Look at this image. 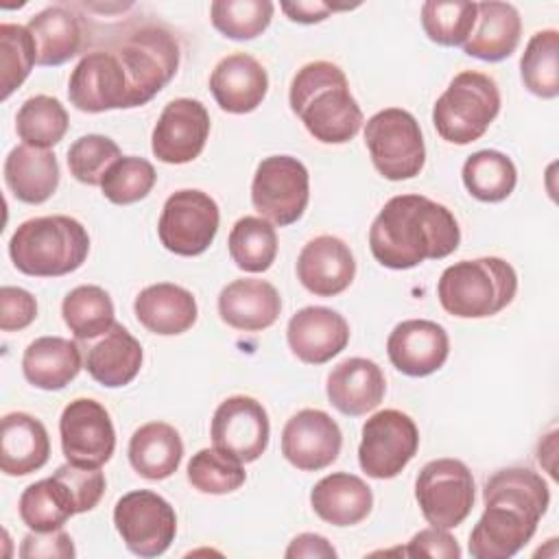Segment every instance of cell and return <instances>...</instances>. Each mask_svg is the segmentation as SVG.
Returning <instances> with one entry per match:
<instances>
[{
  "instance_id": "cell-1",
  "label": "cell",
  "mask_w": 559,
  "mask_h": 559,
  "mask_svg": "<svg viewBox=\"0 0 559 559\" xmlns=\"http://www.w3.org/2000/svg\"><path fill=\"white\" fill-rule=\"evenodd\" d=\"M485 511L469 533L474 559H509L535 535L537 522L548 511L550 489L528 467L498 469L483 489Z\"/></svg>"
},
{
  "instance_id": "cell-2",
  "label": "cell",
  "mask_w": 559,
  "mask_h": 559,
  "mask_svg": "<svg viewBox=\"0 0 559 559\" xmlns=\"http://www.w3.org/2000/svg\"><path fill=\"white\" fill-rule=\"evenodd\" d=\"M461 229L454 214L421 194H397L384 203L369 229L373 258L395 271L424 260H441L456 251Z\"/></svg>"
},
{
  "instance_id": "cell-3",
  "label": "cell",
  "mask_w": 559,
  "mask_h": 559,
  "mask_svg": "<svg viewBox=\"0 0 559 559\" xmlns=\"http://www.w3.org/2000/svg\"><path fill=\"white\" fill-rule=\"evenodd\" d=\"M288 103L308 133L323 144H345L360 131L362 111L345 72L332 61L301 66L290 81Z\"/></svg>"
},
{
  "instance_id": "cell-4",
  "label": "cell",
  "mask_w": 559,
  "mask_h": 559,
  "mask_svg": "<svg viewBox=\"0 0 559 559\" xmlns=\"http://www.w3.org/2000/svg\"><path fill=\"white\" fill-rule=\"evenodd\" d=\"M90 253L87 229L72 216L28 218L13 231L9 255L31 277H61L76 271Z\"/></svg>"
},
{
  "instance_id": "cell-5",
  "label": "cell",
  "mask_w": 559,
  "mask_h": 559,
  "mask_svg": "<svg viewBox=\"0 0 559 559\" xmlns=\"http://www.w3.org/2000/svg\"><path fill=\"white\" fill-rule=\"evenodd\" d=\"M518 293L515 269L496 255L450 264L437 284L441 308L461 319H485L504 310Z\"/></svg>"
},
{
  "instance_id": "cell-6",
  "label": "cell",
  "mask_w": 559,
  "mask_h": 559,
  "mask_svg": "<svg viewBox=\"0 0 559 559\" xmlns=\"http://www.w3.org/2000/svg\"><path fill=\"white\" fill-rule=\"evenodd\" d=\"M122 63L129 79V107L146 105L175 76L179 44L159 24H142L118 35L107 46Z\"/></svg>"
},
{
  "instance_id": "cell-7",
  "label": "cell",
  "mask_w": 559,
  "mask_h": 559,
  "mask_svg": "<svg viewBox=\"0 0 559 559\" xmlns=\"http://www.w3.org/2000/svg\"><path fill=\"white\" fill-rule=\"evenodd\" d=\"M500 111V90L489 74L459 72L432 107V124L450 144H472L485 135Z\"/></svg>"
},
{
  "instance_id": "cell-8",
  "label": "cell",
  "mask_w": 559,
  "mask_h": 559,
  "mask_svg": "<svg viewBox=\"0 0 559 559\" xmlns=\"http://www.w3.org/2000/svg\"><path fill=\"white\" fill-rule=\"evenodd\" d=\"M365 144L376 170L389 181L413 179L426 162V146L415 116L400 107L373 114L365 124Z\"/></svg>"
},
{
  "instance_id": "cell-9",
  "label": "cell",
  "mask_w": 559,
  "mask_h": 559,
  "mask_svg": "<svg viewBox=\"0 0 559 559\" xmlns=\"http://www.w3.org/2000/svg\"><path fill=\"white\" fill-rule=\"evenodd\" d=\"M310 201L308 168L293 155L264 157L251 181V203L273 225L297 223Z\"/></svg>"
},
{
  "instance_id": "cell-10",
  "label": "cell",
  "mask_w": 559,
  "mask_h": 559,
  "mask_svg": "<svg viewBox=\"0 0 559 559\" xmlns=\"http://www.w3.org/2000/svg\"><path fill=\"white\" fill-rule=\"evenodd\" d=\"M415 498L430 526L454 528L474 507V476L459 459H435L415 480Z\"/></svg>"
},
{
  "instance_id": "cell-11",
  "label": "cell",
  "mask_w": 559,
  "mask_h": 559,
  "mask_svg": "<svg viewBox=\"0 0 559 559\" xmlns=\"http://www.w3.org/2000/svg\"><path fill=\"white\" fill-rule=\"evenodd\" d=\"M221 212L216 201L194 188L173 192L157 223L159 242L175 255H201L216 238Z\"/></svg>"
},
{
  "instance_id": "cell-12",
  "label": "cell",
  "mask_w": 559,
  "mask_h": 559,
  "mask_svg": "<svg viewBox=\"0 0 559 559\" xmlns=\"http://www.w3.org/2000/svg\"><path fill=\"white\" fill-rule=\"evenodd\" d=\"M419 430L415 421L397 411L384 408L362 424L358 463L376 480L395 478L417 454Z\"/></svg>"
},
{
  "instance_id": "cell-13",
  "label": "cell",
  "mask_w": 559,
  "mask_h": 559,
  "mask_svg": "<svg viewBox=\"0 0 559 559\" xmlns=\"http://www.w3.org/2000/svg\"><path fill=\"white\" fill-rule=\"evenodd\" d=\"M114 524L138 557L164 555L177 535V515L166 498L148 489L124 493L114 507Z\"/></svg>"
},
{
  "instance_id": "cell-14",
  "label": "cell",
  "mask_w": 559,
  "mask_h": 559,
  "mask_svg": "<svg viewBox=\"0 0 559 559\" xmlns=\"http://www.w3.org/2000/svg\"><path fill=\"white\" fill-rule=\"evenodd\" d=\"M61 450L68 463L103 467L116 450V430L107 408L90 397L72 400L59 417Z\"/></svg>"
},
{
  "instance_id": "cell-15",
  "label": "cell",
  "mask_w": 559,
  "mask_h": 559,
  "mask_svg": "<svg viewBox=\"0 0 559 559\" xmlns=\"http://www.w3.org/2000/svg\"><path fill=\"white\" fill-rule=\"evenodd\" d=\"M68 98L85 114L129 109V79L120 59L109 48L85 52L70 74Z\"/></svg>"
},
{
  "instance_id": "cell-16",
  "label": "cell",
  "mask_w": 559,
  "mask_h": 559,
  "mask_svg": "<svg viewBox=\"0 0 559 559\" xmlns=\"http://www.w3.org/2000/svg\"><path fill=\"white\" fill-rule=\"evenodd\" d=\"M269 415L264 406L249 395H231L223 400L212 417L210 437L216 450L253 463L269 445Z\"/></svg>"
},
{
  "instance_id": "cell-17",
  "label": "cell",
  "mask_w": 559,
  "mask_h": 559,
  "mask_svg": "<svg viewBox=\"0 0 559 559\" xmlns=\"http://www.w3.org/2000/svg\"><path fill=\"white\" fill-rule=\"evenodd\" d=\"M210 135V114L201 100H170L153 129L151 151L164 164H188L201 155Z\"/></svg>"
},
{
  "instance_id": "cell-18",
  "label": "cell",
  "mask_w": 559,
  "mask_h": 559,
  "mask_svg": "<svg viewBox=\"0 0 559 559\" xmlns=\"http://www.w3.org/2000/svg\"><path fill=\"white\" fill-rule=\"evenodd\" d=\"M343 445L338 424L319 408L295 413L282 430V454L301 472H319L332 465Z\"/></svg>"
},
{
  "instance_id": "cell-19",
  "label": "cell",
  "mask_w": 559,
  "mask_h": 559,
  "mask_svg": "<svg viewBox=\"0 0 559 559\" xmlns=\"http://www.w3.org/2000/svg\"><path fill=\"white\" fill-rule=\"evenodd\" d=\"M391 365L411 378H424L439 371L450 354V338L443 325L428 319H408L397 323L386 338Z\"/></svg>"
},
{
  "instance_id": "cell-20",
  "label": "cell",
  "mask_w": 559,
  "mask_h": 559,
  "mask_svg": "<svg viewBox=\"0 0 559 559\" xmlns=\"http://www.w3.org/2000/svg\"><path fill=\"white\" fill-rule=\"evenodd\" d=\"M286 341L301 362L323 365L347 347L349 323L332 308L306 306L290 317Z\"/></svg>"
},
{
  "instance_id": "cell-21",
  "label": "cell",
  "mask_w": 559,
  "mask_h": 559,
  "mask_svg": "<svg viewBox=\"0 0 559 559\" xmlns=\"http://www.w3.org/2000/svg\"><path fill=\"white\" fill-rule=\"evenodd\" d=\"M356 275L352 249L336 236L323 234L304 245L297 258V277L317 297H336Z\"/></svg>"
},
{
  "instance_id": "cell-22",
  "label": "cell",
  "mask_w": 559,
  "mask_h": 559,
  "mask_svg": "<svg viewBox=\"0 0 559 559\" xmlns=\"http://www.w3.org/2000/svg\"><path fill=\"white\" fill-rule=\"evenodd\" d=\"M210 92L223 111L249 114L262 105L269 92V74L255 57L234 52L214 66L210 74Z\"/></svg>"
},
{
  "instance_id": "cell-23",
  "label": "cell",
  "mask_w": 559,
  "mask_h": 559,
  "mask_svg": "<svg viewBox=\"0 0 559 559\" xmlns=\"http://www.w3.org/2000/svg\"><path fill=\"white\" fill-rule=\"evenodd\" d=\"M384 391V373L369 358H345L328 373V400L338 413L349 417H360L373 411L382 402Z\"/></svg>"
},
{
  "instance_id": "cell-24",
  "label": "cell",
  "mask_w": 559,
  "mask_h": 559,
  "mask_svg": "<svg viewBox=\"0 0 559 559\" xmlns=\"http://www.w3.org/2000/svg\"><path fill=\"white\" fill-rule=\"evenodd\" d=\"M282 312V297L266 280L242 277L229 282L218 295L221 319L242 332H260L271 328Z\"/></svg>"
},
{
  "instance_id": "cell-25",
  "label": "cell",
  "mask_w": 559,
  "mask_h": 559,
  "mask_svg": "<svg viewBox=\"0 0 559 559\" xmlns=\"http://www.w3.org/2000/svg\"><path fill=\"white\" fill-rule=\"evenodd\" d=\"M50 439L46 426L22 411L7 413L0 421V469L7 476H28L46 465Z\"/></svg>"
},
{
  "instance_id": "cell-26",
  "label": "cell",
  "mask_w": 559,
  "mask_h": 559,
  "mask_svg": "<svg viewBox=\"0 0 559 559\" xmlns=\"http://www.w3.org/2000/svg\"><path fill=\"white\" fill-rule=\"evenodd\" d=\"M135 319L153 334L175 336L190 330L199 308L192 293L183 286L159 282L142 288L133 301Z\"/></svg>"
},
{
  "instance_id": "cell-27",
  "label": "cell",
  "mask_w": 559,
  "mask_h": 559,
  "mask_svg": "<svg viewBox=\"0 0 559 559\" xmlns=\"http://www.w3.org/2000/svg\"><path fill=\"white\" fill-rule=\"evenodd\" d=\"M310 504L323 522L332 526H354L371 513L373 493L360 476L334 472L312 487Z\"/></svg>"
},
{
  "instance_id": "cell-28",
  "label": "cell",
  "mask_w": 559,
  "mask_h": 559,
  "mask_svg": "<svg viewBox=\"0 0 559 559\" xmlns=\"http://www.w3.org/2000/svg\"><path fill=\"white\" fill-rule=\"evenodd\" d=\"M522 20L509 2H476V24L463 44V52L483 61H502L520 44Z\"/></svg>"
},
{
  "instance_id": "cell-29",
  "label": "cell",
  "mask_w": 559,
  "mask_h": 559,
  "mask_svg": "<svg viewBox=\"0 0 559 559\" xmlns=\"http://www.w3.org/2000/svg\"><path fill=\"white\" fill-rule=\"evenodd\" d=\"M39 66H61L76 57L85 44V24L68 7H46L26 24Z\"/></svg>"
},
{
  "instance_id": "cell-30",
  "label": "cell",
  "mask_w": 559,
  "mask_h": 559,
  "mask_svg": "<svg viewBox=\"0 0 559 559\" xmlns=\"http://www.w3.org/2000/svg\"><path fill=\"white\" fill-rule=\"evenodd\" d=\"M4 181L11 194L28 205L48 201L59 186V164L55 153L20 144L4 159Z\"/></svg>"
},
{
  "instance_id": "cell-31",
  "label": "cell",
  "mask_w": 559,
  "mask_h": 559,
  "mask_svg": "<svg viewBox=\"0 0 559 559\" xmlns=\"http://www.w3.org/2000/svg\"><path fill=\"white\" fill-rule=\"evenodd\" d=\"M22 371L33 386L59 391L79 376L81 349L63 336H39L24 349Z\"/></svg>"
},
{
  "instance_id": "cell-32",
  "label": "cell",
  "mask_w": 559,
  "mask_h": 559,
  "mask_svg": "<svg viewBox=\"0 0 559 559\" xmlns=\"http://www.w3.org/2000/svg\"><path fill=\"white\" fill-rule=\"evenodd\" d=\"M142 367L140 341L120 323H114L109 332L94 343L85 358L87 373L103 386L118 389L129 384Z\"/></svg>"
},
{
  "instance_id": "cell-33",
  "label": "cell",
  "mask_w": 559,
  "mask_h": 559,
  "mask_svg": "<svg viewBox=\"0 0 559 559\" xmlns=\"http://www.w3.org/2000/svg\"><path fill=\"white\" fill-rule=\"evenodd\" d=\"M183 459V441L175 426L166 421H148L129 439V463L148 480L173 476Z\"/></svg>"
},
{
  "instance_id": "cell-34",
  "label": "cell",
  "mask_w": 559,
  "mask_h": 559,
  "mask_svg": "<svg viewBox=\"0 0 559 559\" xmlns=\"http://www.w3.org/2000/svg\"><path fill=\"white\" fill-rule=\"evenodd\" d=\"M461 177L467 192L485 203L504 201L518 183V170L511 157L493 148L472 153L463 164Z\"/></svg>"
},
{
  "instance_id": "cell-35",
  "label": "cell",
  "mask_w": 559,
  "mask_h": 559,
  "mask_svg": "<svg viewBox=\"0 0 559 559\" xmlns=\"http://www.w3.org/2000/svg\"><path fill=\"white\" fill-rule=\"evenodd\" d=\"M61 314L74 338L92 341L109 332L116 323L114 301L109 293L94 284L72 288L61 304Z\"/></svg>"
},
{
  "instance_id": "cell-36",
  "label": "cell",
  "mask_w": 559,
  "mask_h": 559,
  "mask_svg": "<svg viewBox=\"0 0 559 559\" xmlns=\"http://www.w3.org/2000/svg\"><path fill=\"white\" fill-rule=\"evenodd\" d=\"M17 509L22 522L37 533L57 531L76 515L72 496L55 476L28 485L20 496Z\"/></svg>"
},
{
  "instance_id": "cell-37",
  "label": "cell",
  "mask_w": 559,
  "mask_h": 559,
  "mask_svg": "<svg viewBox=\"0 0 559 559\" xmlns=\"http://www.w3.org/2000/svg\"><path fill=\"white\" fill-rule=\"evenodd\" d=\"M231 262L247 273H264L277 255L275 227L262 216H242L234 223L229 238Z\"/></svg>"
},
{
  "instance_id": "cell-38",
  "label": "cell",
  "mask_w": 559,
  "mask_h": 559,
  "mask_svg": "<svg viewBox=\"0 0 559 559\" xmlns=\"http://www.w3.org/2000/svg\"><path fill=\"white\" fill-rule=\"evenodd\" d=\"M68 111L59 98L37 94L22 103L15 116V131L17 138L26 146L44 148L59 144L68 131Z\"/></svg>"
},
{
  "instance_id": "cell-39",
  "label": "cell",
  "mask_w": 559,
  "mask_h": 559,
  "mask_svg": "<svg viewBox=\"0 0 559 559\" xmlns=\"http://www.w3.org/2000/svg\"><path fill=\"white\" fill-rule=\"evenodd\" d=\"M524 87L539 98L559 96V33L555 28L537 31L520 59Z\"/></svg>"
},
{
  "instance_id": "cell-40",
  "label": "cell",
  "mask_w": 559,
  "mask_h": 559,
  "mask_svg": "<svg viewBox=\"0 0 559 559\" xmlns=\"http://www.w3.org/2000/svg\"><path fill=\"white\" fill-rule=\"evenodd\" d=\"M273 11L271 0H214L210 4V20L225 37L245 41L269 28Z\"/></svg>"
},
{
  "instance_id": "cell-41",
  "label": "cell",
  "mask_w": 559,
  "mask_h": 559,
  "mask_svg": "<svg viewBox=\"0 0 559 559\" xmlns=\"http://www.w3.org/2000/svg\"><path fill=\"white\" fill-rule=\"evenodd\" d=\"M245 480L247 472L242 463L216 448L199 450L188 463V483L201 493H231L240 489Z\"/></svg>"
},
{
  "instance_id": "cell-42",
  "label": "cell",
  "mask_w": 559,
  "mask_h": 559,
  "mask_svg": "<svg viewBox=\"0 0 559 559\" xmlns=\"http://www.w3.org/2000/svg\"><path fill=\"white\" fill-rule=\"evenodd\" d=\"M476 24V2H441L421 4V26L430 41L439 46H463Z\"/></svg>"
},
{
  "instance_id": "cell-43",
  "label": "cell",
  "mask_w": 559,
  "mask_h": 559,
  "mask_svg": "<svg viewBox=\"0 0 559 559\" xmlns=\"http://www.w3.org/2000/svg\"><path fill=\"white\" fill-rule=\"evenodd\" d=\"M37 63L35 41L26 26L2 22L0 24V70H2V94L7 100L31 74Z\"/></svg>"
},
{
  "instance_id": "cell-44",
  "label": "cell",
  "mask_w": 559,
  "mask_h": 559,
  "mask_svg": "<svg viewBox=\"0 0 559 559\" xmlns=\"http://www.w3.org/2000/svg\"><path fill=\"white\" fill-rule=\"evenodd\" d=\"M157 173L144 157L122 155L103 177L100 190L107 201L116 205H131L142 201L155 186Z\"/></svg>"
},
{
  "instance_id": "cell-45",
  "label": "cell",
  "mask_w": 559,
  "mask_h": 559,
  "mask_svg": "<svg viewBox=\"0 0 559 559\" xmlns=\"http://www.w3.org/2000/svg\"><path fill=\"white\" fill-rule=\"evenodd\" d=\"M122 157L118 144L100 133H87L68 148L70 175L85 186H100L107 170Z\"/></svg>"
},
{
  "instance_id": "cell-46",
  "label": "cell",
  "mask_w": 559,
  "mask_h": 559,
  "mask_svg": "<svg viewBox=\"0 0 559 559\" xmlns=\"http://www.w3.org/2000/svg\"><path fill=\"white\" fill-rule=\"evenodd\" d=\"M72 496L76 513L92 511L105 493V476L100 467H81L74 463L59 465L52 474Z\"/></svg>"
},
{
  "instance_id": "cell-47",
  "label": "cell",
  "mask_w": 559,
  "mask_h": 559,
  "mask_svg": "<svg viewBox=\"0 0 559 559\" xmlns=\"http://www.w3.org/2000/svg\"><path fill=\"white\" fill-rule=\"evenodd\" d=\"M37 317L35 297L17 286L0 288V330L17 332L28 328Z\"/></svg>"
},
{
  "instance_id": "cell-48",
  "label": "cell",
  "mask_w": 559,
  "mask_h": 559,
  "mask_svg": "<svg viewBox=\"0 0 559 559\" xmlns=\"http://www.w3.org/2000/svg\"><path fill=\"white\" fill-rule=\"evenodd\" d=\"M20 557L22 559H72L76 557L72 537L63 531H46L37 533L31 531L20 546Z\"/></svg>"
},
{
  "instance_id": "cell-49",
  "label": "cell",
  "mask_w": 559,
  "mask_h": 559,
  "mask_svg": "<svg viewBox=\"0 0 559 559\" xmlns=\"http://www.w3.org/2000/svg\"><path fill=\"white\" fill-rule=\"evenodd\" d=\"M408 557H443V559H459L461 546L459 542L448 533V528H424L415 533L404 550Z\"/></svg>"
},
{
  "instance_id": "cell-50",
  "label": "cell",
  "mask_w": 559,
  "mask_h": 559,
  "mask_svg": "<svg viewBox=\"0 0 559 559\" xmlns=\"http://www.w3.org/2000/svg\"><path fill=\"white\" fill-rule=\"evenodd\" d=\"M286 559H295V557H310V559H334L336 557V550L334 546L323 537V535H317V533H301L297 535L286 552H284Z\"/></svg>"
},
{
  "instance_id": "cell-51",
  "label": "cell",
  "mask_w": 559,
  "mask_h": 559,
  "mask_svg": "<svg viewBox=\"0 0 559 559\" xmlns=\"http://www.w3.org/2000/svg\"><path fill=\"white\" fill-rule=\"evenodd\" d=\"M280 9L293 22L314 24V22H323L332 11L345 9V7H332V4H325V2H319V0H306V2H282Z\"/></svg>"
}]
</instances>
